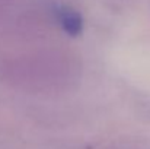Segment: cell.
<instances>
[{
	"instance_id": "1",
	"label": "cell",
	"mask_w": 150,
	"mask_h": 149,
	"mask_svg": "<svg viewBox=\"0 0 150 149\" xmlns=\"http://www.w3.org/2000/svg\"><path fill=\"white\" fill-rule=\"evenodd\" d=\"M55 18H57L60 26L63 28V31L67 32L69 35H77L83 29L82 16L77 12H74L73 9L58 7L55 12Z\"/></svg>"
}]
</instances>
